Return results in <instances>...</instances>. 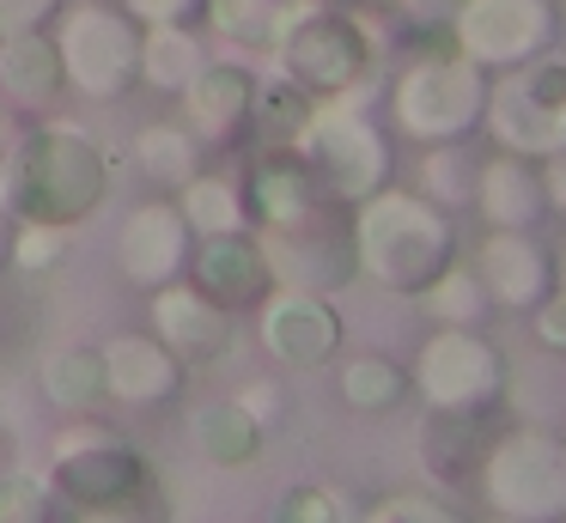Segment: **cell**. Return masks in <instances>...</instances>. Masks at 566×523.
I'll return each instance as SVG.
<instances>
[{"label":"cell","instance_id":"cell-30","mask_svg":"<svg viewBox=\"0 0 566 523\" xmlns=\"http://www.w3.org/2000/svg\"><path fill=\"white\" fill-rule=\"evenodd\" d=\"M177 207H184V219L196 226V238H213V231H238L250 226V201H244V182L232 177V170H208L201 165L196 177L177 189Z\"/></svg>","mask_w":566,"mask_h":523},{"label":"cell","instance_id":"cell-50","mask_svg":"<svg viewBox=\"0 0 566 523\" xmlns=\"http://www.w3.org/2000/svg\"><path fill=\"white\" fill-rule=\"evenodd\" d=\"M560 12H566V0H560Z\"/></svg>","mask_w":566,"mask_h":523},{"label":"cell","instance_id":"cell-37","mask_svg":"<svg viewBox=\"0 0 566 523\" xmlns=\"http://www.w3.org/2000/svg\"><path fill=\"white\" fill-rule=\"evenodd\" d=\"M274 523H354V505L323 481H293L274 505Z\"/></svg>","mask_w":566,"mask_h":523},{"label":"cell","instance_id":"cell-45","mask_svg":"<svg viewBox=\"0 0 566 523\" xmlns=\"http://www.w3.org/2000/svg\"><path fill=\"white\" fill-rule=\"evenodd\" d=\"M542 189H548V213L566 219V146L542 158Z\"/></svg>","mask_w":566,"mask_h":523},{"label":"cell","instance_id":"cell-49","mask_svg":"<svg viewBox=\"0 0 566 523\" xmlns=\"http://www.w3.org/2000/svg\"><path fill=\"white\" fill-rule=\"evenodd\" d=\"M335 7H366V0H335Z\"/></svg>","mask_w":566,"mask_h":523},{"label":"cell","instance_id":"cell-24","mask_svg":"<svg viewBox=\"0 0 566 523\" xmlns=\"http://www.w3.org/2000/svg\"><path fill=\"white\" fill-rule=\"evenodd\" d=\"M189 444H196V457L213 462V469H250V462L262 457V444H269V426L250 420L238 396L201 401V408L189 414Z\"/></svg>","mask_w":566,"mask_h":523},{"label":"cell","instance_id":"cell-2","mask_svg":"<svg viewBox=\"0 0 566 523\" xmlns=\"http://www.w3.org/2000/svg\"><path fill=\"white\" fill-rule=\"evenodd\" d=\"M274 73L311 92L317 104H366L378 80V31L366 7H335V0H305L293 24L281 31L269 55Z\"/></svg>","mask_w":566,"mask_h":523},{"label":"cell","instance_id":"cell-47","mask_svg":"<svg viewBox=\"0 0 566 523\" xmlns=\"http://www.w3.org/2000/svg\"><path fill=\"white\" fill-rule=\"evenodd\" d=\"M481 523H512V517H493V511H488V517H481Z\"/></svg>","mask_w":566,"mask_h":523},{"label":"cell","instance_id":"cell-38","mask_svg":"<svg viewBox=\"0 0 566 523\" xmlns=\"http://www.w3.org/2000/svg\"><path fill=\"white\" fill-rule=\"evenodd\" d=\"M62 523H171V505H165L159 481L135 487V493L111 499V505H80V511H62Z\"/></svg>","mask_w":566,"mask_h":523},{"label":"cell","instance_id":"cell-28","mask_svg":"<svg viewBox=\"0 0 566 523\" xmlns=\"http://www.w3.org/2000/svg\"><path fill=\"white\" fill-rule=\"evenodd\" d=\"M38 384L62 414H98L104 401H111V389H104V347H86V341L55 347L50 359H43Z\"/></svg>","mask_w":566,"mask_h":523},{"label":"cell","instance_id":"cell-39","mask_svg":"<svg viewBox=\"0 0 566 523\" xmlns=\"http://www.w3.org/2000/svg\"><path fill=\"white\" fill-rule=\"evenodd\" d=\"M457 7H463V0H384V12H390V19L415 36V49L420 43H451Z\"/></svg>","mask_w":566,"mask_h":523},{"label":"cell","instance_id":"cell-13","mask_svg":"<svg viewBox=\"0 0 566 523\" xmlns=\"http://www.w3.org/2000/svg\"><path fill=\"white\" fill-rule=\"evenodd\" d=\"M256 80L262 73L250 67L244 55H208L201 73L184 85L177 97V116L189 122L208 153H238L250 146V128H256Z\"/></svg>","mask_w":566,"mask_h":523},{"label":"cell","instance_id":"cell-41","mask_svg":"<svg viewBox=\"0 0 566 523\" xmlns=\"http://www.w3.org/2000/svg\"><path fill=\"white\" fill-rule=\"evenodd\" d=\"M140 24H201L208 19V0H123Z\"/></svg>","mask_w":566,"mask_h":523},{"label":"cell","instance_id":"cell-15","mask_svg":"<svg viewBox=\"0 0 566 523\" xmlns=\"http://www.w3.org/2000/svg\"><path fill=\"white\" fill-rule=\"evenodd\" d=\"M189 255H196V226L184 219L177 195H147L116 226V268L135 292H159L171 280H184Z\"/></svg>","mask_w":566,"mask_h":523},{"label":"cell","instance_id":"cell-40","mask_svg":"<svg viewBox=\"0 0 566 523\" xmlns=\"http://www.w3.org/2000/svg\"><path fill=\"white\" fill-rule=\"evenodd\" d=\"M25 134H31V122H19V116L0 109V213H13V201H19V177H25Z\"/></svg>","mask_w":566,"mask_h":523},{"label":"cell","instance_id":"cell-48","mask_svg":"<svg viewBox=\"0 0 566 523\" xmlns=\"http://www.w3.org/2000/svg\"><path fill=\"white\" fill-rule=\"evenodd\" d=\"M0 274H7V243H0Z\"/></svg>","mask_w":566,"mask_h":523},{"label":"cell","instance_id":"cell-32","mask_svg":"<svg viewBox=\"0 0 566 523\" xmlns=\"http://www.w3.org/2000/svg\"><path fill=\"white\" fill-rule=\"evenodd\" d=\"M420 304L432 311V323H469V328H481L493 316V299H488V286H481V274L457 255L451 268H444L439 280H432L427 292H420Z\"/></svg>","mask_w":566,"mask_h":523},{"label":"cell","instance_id":"cell-22","mask_svg":"<svg viewBox=\"0 0 566 523\" xmlns=\"http://www.w3.org/2000/svg\"><path fill=\"white\" fill-rule=\"evenodd\" d=\"M500 426L505 414H427L420 420V462L439 481V493H457V487L475 481Z\"/></svg>","mask_w":566,"mask_h":523},{"label":"cell","instance_id":"cell-12","mask_svg":"<svg viewBox=\"0 0 566 523\" xmlns=\"http://www.w3.org/2000/svg\"><path fill=\"white\" fill-rule=\"evenodd\" d=\"M560 0H463L451 19V49L475 67L505 73L560 43Z\"/></svg>","mask_w":566,"mask_h":523},{"label":"cell","instance_id":"cell-14","mask_svg":"<svg viewBox=\"0 0 566 523\" xmlns=\"http://www.w3.org/2000/svg\"><path fill=\"white\" fill-rule=\"evenodd\" d=\"M256 341L269 359L293 365V372H317V365L342 359L347 323L335 311L329 292H305V286H274L256 304Z\"/></svg>","mask_w":566,"mask_h":523},{"label":"cell","instance_id":"cell-3","mask_svg":"<svg viewBox=\"0 0 566 523\" xmlns=\"http://www.w3.org/2000/svg\"><path fill=\"white\" fill-rule=\"evenodd\" d=\"M116 195V153L80 122H31L25 177H19V219H50L80 231Z\"/></svg>","mask_w":566,"mask_h":523},{"label":"cell","instance_id":"cell-10","mask_svg":"<svg viewBox=\"0 0 566 523\" xmlns=\"http://www.w3.org/2000/svg\"><path fill=\"white\" fill-rule=\"evenodd\" d=\"M50 487L62 499V511H80V505H111V499L135 493V487L153 481L147 457L128 444L116 426H104L98 414H74L62 432L50 438Z\"/></svg>","mask_w":566,"mask_h":523},{"label":"cell","instance_id":"cell-46","mask_svg":"<svg viewBox=\"0 0 566 523\" xmlns=\"http://www.w3.org/2000/svg\"><path fill=\"white\" fill-rule=\"evenodd\" d=\"M554 268H560V292H566V238H560V250H554Z\"/></svg>","mask_w":566,"mask_h":523},{"label":"cell","instance_id":"cell-7","mask_svg":"<svg viewBox=\"0 0 566 523\" xmlns=\"http://www.w3.org/2000/svg\"><path fill=\"white\" fill-rule=\"evenodd\" d=\"M408 377L427 414H505V396H512L505 353L469 323H432Z\"/></svg>","mask_w":566,"mask_h":523},{"label":"cell","instance_id":"cell-35","mask_svg":"<svg viewBox=\"0 0 566 523\" xmlns=\"http://www.w3.org/2000/svg\"><path fill=\"white\" fill-rule=\"evenodd\" d=\"M0 523H62V499L50 487V469L0 474Z\"/></svg>","mask_w":566,"mask_h":523},{"label":"cell","instance_id":"cell-36","mask_svg":"<svg viewBox=\"0 0 566 523\" xmlns=\"http://www.w3.org/2000/svg\"><path fill=\"white\" fill-rule=\"evenodd\" d=\"M74 250V231L67 226H50V219H19L13 238H7V268L19 274H55Z\"/></svg>","mask_w":566,"mask_h":523},{"label":"cell","instance_id":"cell-23","mask_svg":"<svg viewBox=\"0 0 566 523\" xmlns=\"http://www.w3.org/2000/svg\"><path fill=\"white\" fill-rule=\"evenodd\" d=\"M0 92H7L13 109H25V116L55 109V97L67 92V67H62V49H55L50 24L0 36Z\"/></svg>","mask_w":566,"mask_h":523},{"label":"cell","instance_id":"cell-51","mask_svg":"<svg viewBox=\"0 0 566 523\" xmlns=\"http://www.w3.org/2000/svg\"><path fill=\"white\" fill-rule=\"evenodd\" d=\"M560 438H566V432H560Z\"/></svg>","mask_w":566,"mask_h":523},{"label":"cell","instance_id":"cell-26","mask_svg":"<svg viewBox=\"0 0 566 523\" xmlns=\"http://www.w3.org/2000/svg\"><path fill=\"white\" fill-rule=\"evenodd\" d=\"M201 158H208V146L189 134L184 116H159V122H147V128H135V140H128V165H135L153 189H171V195L201 170Z\"/></svg>","mask_w":566,"mask_h":523},{"label":"cell","instance_id":"cell-20","mask_svg":"<svg viewBox=\"0 0 566 523\" xmlns=\"http://www.w3.org/2000/svg\"><path fill=\"white\" fill-rule=\"evenodd\" d=\"M481 231H536L548 219V189H542V158L505 153L493 146L475 165V189H469Z\"/></svg>","mask_w":566,"mask_h":523},{"label":"cell","instance_id":"cell-17","mask_svg":"<svg viewBox=\"0 0 566 523\" xmlns=\"http://www.w3.org/2000/svg\"><path fill=\"white\" fill-rule=\"evenodd\" d=\"M147 299H153V335H159L189 372H208V365H220L226 353H232L238 316L226 311L220 299H208L189 274L171 280V286H159V292H147Z\"/></svg>","mask_w":566,"mask_h":523},{"label":"cell","instance_id":"cell-6","mask_svg":"<svg viewBox=\"0 0 566 523\" xmlns=\"http://www.w3.org/2000/svg\"><path fill=\"white\" fill-rule=\"evenodd\" d=\"M475 487L493 517L566 523V438L548 426H500Z\"/></svg>","mask_w":566,"mask_h":523},{"label":"cell","instance_id":"cell-33","mask_svg":"<svg viewBox=\"0 0 566 523\" xmlns=\"http://www.w3.org/2000/svg\"><path fill=\"white\" fill-rule=\"evenodd\" d=\"M354 523H469V517L451 505V493H439V487H390V493H378Z\"/></svg>","mask_w":566,"mask_h":523},{"label":"cell","instance_id":"cell-25","mask_svg":"<svg viewBox=\"0 0 566 523\" xmlns=\"http://www.w3.org/2000/svg\"><path fill=\"white\" fill-rule=\"evenodd\" d=\"M298 7H305V0H208L201 31L220 36L226 55H244V61L262 55V61H269Z\"/></svg>","mask_w":566,"mask_h":523},{"label":"cell","instance_id":"cell-21","mask_svg":"<svg viewBox=\"0 0 566 523\" xmlns=\"http://www.w3.org/2000/svg\"><path fill=\"white\" fill-rule=\"evenodd\" d=\"M238 182H244V201H250V226L256 231H274V226H293V219L317 213L329 195H323V182L311 177L305 153L298 146H256L250 153V165L238 170Z\"/></svg>","mask_w":566,"mask_h":523},{"label":"cell","instance_id":"cell-19","mask_svg":"<svg viewBox=\"0 0 566 523\" xmlns=\"http://www.w3.org/2000/svg\"><path fill=\"white\" fill-rule=\"evenodd\" d=\"M189 280H196L208 299H220L232 316L256 311V304L274 292V262H269V250H262V231L256 226H238V231L196 238Z\"/></svg>","mask_w":566,"mask_h":523},{"label":"cell","instance_id":"cell-18","mask_svg":"<svg viewBox=\"0 0 566 523\" xmlns=\"http://www.w3.org/2000/svg\"><path fill=\"white\" fill-rule=\"evenodd\" d=\"M104 389H111L116 408L153 414V408H171L189 389V365L153 328H123V335L104 341Z\"/></svg>","mask_w":566,"mask_h":523},{"label":"cell","instance_id":"cell-8","mask_svg":"<svg viewBox=\"0 0 566 523\" xmlns=\"http://www.w3.org/2000/svg\"><path fill=\"white\" fill-rule=\"evenodd\" d=\"M298 153L323 195L342 207H359L384 182H396V140L384 122L366 116V104H317L298 134Z\"/></svg>","mask_w":566,"mask_h":523},{"label":"cell","instance_id":"cell-5","mask_svg":"<svg viewBox=\"0 0 566 523\" xmlns=\"http://www.w3.org/2000/svg\"><path fill=\"white\" fill-rule=\"evenodd\" d=\"M50 31H55V49H62V67H67V92L92 97V104H116V97L140 92L147 24L123 0H62Z\"/></svg>","mask_w":566,"mask_h":523},{"label":"cell","instance_id":"cell-27","mask_svg":"<svg viewBox=\"0 0 566 523\" xmlns=\"http://www.w3.org/2000/svg\"><path fill=\"white\" fill-rule=\"evenodd\" d=\"M208 61V36L201 24H147V43H140V85L159 97H184V85L201 73Z\"/></svg>","mask_w":566,"mask_h":523},{"label":"cell","instance_id":"cell-43","mask_svg":"<svg viewBox=\"0 0 566 523\" xmlns=\"http://www.w3.org/2000/svg\"><path fill=\"white\" fill-rule=\"evenodd\" d=\"M530 335L548 353H566V292H554V299H542L536 311H530Z\"/></svg>","mask_w":566,"mask_h":523},{"label":"cell","instance_id":"cell-42","mask_svg":"<svg viewBox=\"0 0 566 523\" xmlns=\"http://www.w3.org/2000/svg\"><path fill=\"white\" fill-rule=\"evenodd\" d=\"M62 12V0H0V36H19V31H38Z\"/></svg>","mask_w":566,"mask_h":523},{"label":"cell","instance_id":"cell-34","mask_svg":"<svg viewBox=\"0 0 566 523\" xmlns=\"http://www.w3.org/2000/svg\"><path fill=\"white\" fill-rule=\"evenodd\" d=\"M469 140H451V146H420V195H432L439 207H469V189H475V165L481 158L463 153Z\"/></svg>","mask_w":566,"mask_h":523},{"label":"cell","instance_id":"cell-44","mask_svg":"<svg viewBox=\"0 0 566 523\" xmlns=\"http://www.w3.org/2000/svg\"><path fill=\"white\" fill-rule=\"evenodd\" d=\"M238 401H244V414H250V420H262V426H274V420H281V408H286V396H281L274 377H250V384L238 389Z\"/></svg>","mask_w":566,"mask_h":523},{"label":"cell","instance_id":"cell-11","mask_svg":"<svg viewBox=\"0 0 566 523\" xmlns=\"http://www.w3.org/2000/svg\"><path fill=\"white\" fill-rule=\"evenodd\" d=\"M262 250L274 262V286H305V292H347L359 280V250H354V207L323 201L317 213L293 226L262 231Z\"/></svg>","mask_w":566,"mask_h":523},{"label":"cell","instance_id":"cell-29","mask_svg":"<svg viewBox=\"0 0 566 523\" xmlns=\"http://www.w3.org/2000/svg\"><path fill=\"white\" fill-rule=\"evenodd\" d=\"M335 389H342V401L354 414H396L415 396V377H408V365L396 353H354L335 372Z\"/></svg>","mask_w":566,"mask_h":523},{"label":"cell","instance_id":"cell-9","mask_svg":"<svg viewBox=\"0 0 566 523\" xmlns=\"http://www.w3.org/2000/svg\"><path fill=\"white\" fill-rule=\"evenodd\" d=\"M493 146L524 158H548L566 146V55H536L524 67H505L488 80V116Z\"/></svg>","mask_w":566,"mask_h":523},{"label":"cell","instance_id":"cell-16","mask_svg":"<svg viewBox=\"0 0 566 523\" xmlns=\"http://www.w3.org/2000/svg\"><path fill=\"white\" fill-rule=\"evenodd\" d=\"M469 268L481 274L493 311L530 316L542 299L560 292V268H554V250L536 238V231H481Z\"/></svg>","mask_w":566,"mask_h":523},{"label":"cell","instance_id":"cell-1","mask_svg":"<svg viewBox=\"0 0 566 523\" xmlns=\"http://www.w3.org/2000/svg\"><path fill=\"white\" fill-rule=\"evenodd\" d=\"M354 250L359 280H371L390 299H420L463 255V231H457L451 207H439L432 195L384 182L378 195L354 207Z\"/></svg>","mask_w":566,"mask_h":523},{"label":"cell","instance_id":"cell-31","mask_svg":"<svg viewBox=\"0 0 566 523\" xmlns=\"http://www.w3.org/2000/svg\"><path fill=\"white\" fill-rule=\"evenodd\" d=\"M317 97L298 92L286 73H262L256 80V128H250V146H298Z\"/></svg>","mask_w":566,"mask_h":523},{"label":"cell","instance_id":"cell-4","mask_svg":"<svg viewBox=\"0 0 566 523\" xmlns=\"http://www.w3.org/2000/svg\"><path fill=\"white\" fill-rule=\"evenodd\" d=\"M488 67L457 55L451 43H420L415 55L396 67L384 109H390V134L415 146H451L475 140L481 116H488Z\"/></svg>","mask_w":566,"mask_h":523}]
</instances>
